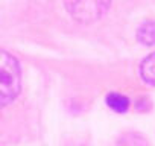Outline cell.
<instances>
[{"label": "cell", "instance_id": "1", "mask_svg": "<svg viewBox=\"0 0 155 146\" xmlns=\"http://www.w3.org/2000/svg\"><path fill=\"white\" fill-rule=\"evenodd\" d=\"M21 88V70L15 56L2 50L0 58V101L2 107L14 102Z\"/></svg>", "mask_w": 155, "mask_h": 146}, {"label": "cell", "instance_id": "2", "mask_svg": "<svg viewBox=\"0 0 155 146\" xmlns=\"http://www.w3.org/2000/svg\"><path fill=\"white\" fill-rule=\"evenodd\" d=\"M111 0H65L68 14L79 23L88 25L101 20L110 9Z\"/></svg>", "mask_w": 155, "mask_h": 146}, {"label": "cell", "instance_id": "3", "mask_svg": "<svg viewBox=\"0 0 155 146\" xmlns=\"http://www.w3.org/2000/svg\"><path fill=\"white\" fill-rule=\"evenodd\" d=\"M140 76L146 84L155 87V52H152L143 59L140 65Z\"/></svg>", "mask_w": 155, "mask_h": 146}, {"label": "cell", "instance_id": "4", "mask_svg": "<svg viewBox=\"0 0 155 146\" xmlns=\"http://www.w3.org/2000/svg\"><path fill=\"white\" fill-rule=\"evenodd\" d=\"M137 40L143 46H155V22H144L137 31Z\"/></svg>", "mask_w": 155, "mask_h": 146}, {"label": "cell", "instance_id": "5", "mask_svg": "<svg viewBox=\"0 0 155 146\" xmlns=\"http://www.w3.org/2000/svg\"><path fill=\"white\" fill-rule=\"evenodd\" d=\"M107 105L114 113H126L129 108V99L122 93H108L107 95Z\"/></svg>", "mask_w": 155, "mask_h": 146}]
</instances>
